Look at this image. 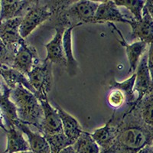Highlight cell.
<instances>
[{"mask_svg":"<svg viewBox=\"0 0 153 153\" xmlns=\"http://www.w3.org/2000/svg\"><path fill=\"white\" fill-rule=\"evenodd\" d=\"M100 4L90 0L74 2L65 10V15L71 26H80L83 23H93Z\"/></svg>","mask_w":153,"mask_h":153,"instance_id":"obj_5","label":"cell"},{"mask_svg":"<svg viewBox=\"0 0 153 153\" xmlns=\"http://www.w3.org/2000/svg\"><path fill=\"white\" fill-rule=\"evenodd\" d=\"M54 106L57 109L60 117H61L63 126V131L67 137L70 139V141L73 143L74 146V143L77 141V139L81 136V134L84 132L81 126L75 117H74L72 115L64 110L60 105L54 103Z\"/></svg>","mask_w":153,"mask_h":153,"instance_id":"obj_18","label":"cell"},{"mask_svg":"<svg viewBox=\"0 0 153 153\" xmlns=\"http://www.w3.org/2000/svg\"><path fill=\"white\" fill-rule=\"evenodd\" d=\"M27 76L31 85L35 89V95L48 96L53 84L52 63L41 60Z\"/></svg>","mask_w":153,"mask_h":153,"instance_id":"obj_4","label":"cell"},{"mask_svg":"<svg viewBox=\"0 0 153 153\" xmlns=\"http://www.w3.org/2000/svg\"><path fill=\"white\" fill-rule=\"evenodd\" d=\"M153 143V127L147 125L131 108L119 117V130L117 138L118 149L128 153H138Z\"/></svg>","mask_w":153,"mask_h":153,"instance_id":"obj_1","label":"cell"},{"mask_svg":"<svg viewBox=\"0 0 153 153\" xmlns=\"http://www.w3.org/2000/svg\"><path fill=\"white\" fill-rule=\"evenodd\" d=\"M106 102L110 107L116 110L123 107L124 104L128 105V100L126 94L123 91L115 87H110L106 96Z\"/></svg>","mask_w":153,"mask_h":153,"instance_id":"obj_27","label":"cell"},{"mask_svg":"<svg viewBox=\"0 0 153 153\" xmlns=\"http://www.w3.org/2000/svg\"><path fill=\"white\" fill-rule=\"evenodd\" d=\"M55 28V35L54 38L45 45L47 51L45 61H48L52 64L67 68V60L64 51L63 38L66 29L65 27L58 26Z\"/></svg>","mask_w":153,"mask_h":153,"instance_id":"obj_11","label":"cell"},{"mask_svg":"<svg viewBox=\"0 0 153 153\" xmlns=\"http://www.w3.org/2000/svg\"><path fill=\"white\" fill-rule=\"evenodd\" d=\"M17 153H34L32 151H25V152H17Z\"/></svg>","mask_w":153,"mask_h":153,"instance_id":"obj_33","label":"cell"},{"mask_svg":"<svg viewBox=\"0 0 153 153\" xmlns=\"http://www.w3.org/2000/svg\"><path fill=\"white\" fill-rule=\"evenodd\" d=\"M1 76L5 85L11 90L21 84L35 94V89L30 84L28 76L18 70L7 65H1Z\"/></svg>","mask_w":153,"mask_h":153,"instance_id":"obj_19","label":"cell"},{"mask_svg":"<svg viewBox=\"0 0 153 153\" xmlns=\"http://www.w3.org/2000/svg\"><path fill=\"white\" fill-rule=\"evenodd\" d=\"M4 131L7 136V147L3 153H17L31 150L28 140L25 139L24 133L16 126Z\"/></svg>","mask_w":153,"mask_h":153,"instance_id":"obj_20","label":"cell"},{"mask_svg":"<svg viewBox=\"0 0 153 153\" xmlns=\"http://www.w3.org/2000/svg\"><path fill=\"white\" fill-rule=\"evenodd\" d=\"M143 122L153 127V90L132 107Z\"/></svg>","mask_w":153,"mask_h":153,"instance_id":"obj_22","label":"cell"},{"mask_svg":"<svg viewBox=\"0 0 153 153\" xmlns=\"http://www.w3.org/2000/svg\"><path fill=\"white\" fill-rule=\"evenodd\" d=\"M39 2L36 1L23 17L20 26V34L23 38H26L37 27L52 17V9L48 2L44 5Z\"/></svg>","mask_w":153,"mask_h":153,"instance_id":"obj_3","label":"cell"},{"mask_svg":"<svg viewBox=\"0 0 153 153\" xmlns=\"http://www.w3.org/2000/svg\"><path fill=\"white\" fill-rule=\"evenodd\" d=\"M36 1H16V0H2L1 1V18L0 22L7 21L18 17H24L25 11L28 9Z\"/></svg>","mask_w":153,"mask_h":153,"instance_id":"obj_17","label":"cell"},{"mask_svg":"<svg viewBox=\"0 0 153 153\" xmlns=\"http://www.w3.org/2000/svg\"><path fill=\"white\" fill-rule=\"evenodd\" d=\"M148 65L153 80V42L149 45L148 51Z\"/></svg>","mask_w":153,"mask_h":153,"instance_id":"obj_28","label":"cell"},{"mask_svg":"<svg viewBox=\"0 0 153 153\" xmlns=\"http://www.w3.org/2000/svg\"><path fill=\"white\" fill-rule=\"evenodd\" d=\"M12 90L2 83V94H1V116H2V128L3 129L16 126L19 121L17 107L11 100L10 94Z\"/></svg>","mask_w":153,"mask_h":153,"instance_id":"obj_14","label":"cell"},{"mask_svg":"<svg viewBox=\"0 0 153 153\" xmlns=\"http://www.w3.org/2000/svg\"><path fill=\"white\" fill-rule=\"evenodd\" d=\"M40 101L44 110V121L41 133L49 136L63 132V126L61 117L57 109L51 104L48 96H36Z\"/></svg>","mask_w":153,"mask_h":153,"instance_id":"obj_7","label":"cell"},{"mask_svg":"<svg viewBox=\"0 0 153 153\" xmlns=\"http://www.w3.org/2000/svg\"><path fill=\"white\" fill-rule=\"evenodd\" d=\"M138 153H153V146H148L143 148V149H141Z\"/></svg>","mask_w":153,"mask_h":153,"instance_id":"obj_31","label":"cell"},{"mask_svg":"<svg viewBox=\"0 0 153 153\" xmlns=\"http://www.w3.org/2000/svg\"><path fill=\"white\" fill-rule=\"evenodd\" d=\"M10 98L17 107L19 120L42 132L44 110L36 95L20 84L12 90Z\"/></svg>","mask_w":153,"mask_h":153,"instance_id":"obj_2","label":"cell"},{"mask_svg":"<svg viewBox=\"0 0 153 153\" xmlns=\"http://www.w3.org/2000/svg\"><path fill=\"white\" fill-rule=\"evenodd\" d=\"M136 74L134 91L137 93L138 95L135 105L153 90V80L148 65V52L145 53L140 59Z\"/></svg>","mask_w":153,"mask_h":153,"instance_id":"obj_8","label":"cell"},{"mask_svg":"<svg viewBox=\"0 0 153 153\" xmlns=\"http://www.w3.org/2000/svg\"><path fill=\"white\" fill-rule=\"evenodd\" d=\"M108 25L110 26L113 27L114 31L120 35V39H118V42L123 47L125 48L127 58H128V61L129 64V69L128 74H133L136 73L135 71L137 69L140 59L142 58L143 54L146 52V51L148 44L142 42V41H138V42H133L132 44H129L123 35L121 31L113 23H108Z\"/></svg>","mask_w":153,"mask_h":153,"instance_id":"obj_9","label":"cell"},{"mask_svg":"<svg viewBox=\"0 0 153 153\" xmlns=\"http://www.w3.org/2000/svg\"><path fill=\"white\" fill-rule=\"evenodd\" d=\"M59 153H76V151H75L74 148L73 146H71L68 148L63 149L62 151L60 152Z\"/></svg>","mask_w":153,"mask_h":153,"instance_id":"obj_32","label":"cell"},{"mask_svg":"<svg viewBox=\"0 0 153 153\" xmlns=\"http://www.w3.org/2000/svg\"><path fill=\"white\" fill-rule=\"evenodd\" d=\"M136 73L132 74L130 77L125 80L123 82H118L115 79H112L110 82V87H115L124 93L128 100V109H131L135 106L136 98L135 97V91H134V86L136 82Z\"/></svg>","mask_w":153,"mask_h":153,"instance_id":"obj_23","label":"cell"},{"mask_svg":"<svg viewBox=\"0 0 153 153\" xmlns=\"http://www.w3.org/2000/svg\"><path fill=\"white\" fill-rule=\"evenodd\" d=\"M76 153H100V147L91 136V132H85L81 134L74 145Z\"/></svg>","mask_w":153,"mask_h":153,"instance_id":"obj_24","label":"cell"},{"mask_svg":"<svg viewBox=\"0 0 153 153\" xmlns=\"http://www.w3.org/2000/svg\"><path fill=\"white\" fill-rule=\"evenodd\" d=\"M40 61L35 48L25 43L19 47L12 68L28 76L34 67Z\"/></svg>","mask_w":153,"mask_h":153,"instance_id":"obj_12","label":"cell"},{"mask_svg":"<svg viewBox=\"0 0 153 153\" xmlns=\"http://www.w3.org/2000/svg\"><path fill=\"white\" fill-rule=\"evenodd\" d=\"M145 7L148 9L149 14L151 15L152 18L153 19V0H149V1H146V5Z\"/></svg>","mask_w":153,"mask_h":153,"instance_id":"obj_29","label":"cell"},{"mask_svg":"<svg viewBox=\"0 0 153 153\" xmlns=\"http://www.w3.org/2000/svg\"><path fill=\"white\" fill-rule=\"evenodd\" d=\"M78 25H74L70 27L64 34L63 44H64V51H65V57L67 60V71L70 76H75L80 71L79 64L74 56L73 48H72V31Z\"/></svg>","mask_w":153,"mask_h":153,"instance_id":"obj_21","label":"cell"},{"mask_svg":"<svg viewBox=\"0 0 153 153\" xmlns=\"http://www.w3.org/2000/svg\"><path fill=\"white\" fill-rule=\"evenodd\" d=\"M22 19L23 17L15 18L2 22L0 25L1 43L15 54H16L22 45L26 43L25 38L20 34V26Z\"/></svg>","mask_w":153,"mask_h":153,"instance_id":"obj_6","label":"cell"},{"mask_svg":"<svg viewBox=\"0 0 153 153\" xmlns=\"http://www.w3.org/2000/svg\"><path fill=\"white\" fill-rule=\"evenodd\" d=\"M16 126L26 136L31 151L34 153H51L50 146L43 134L38 131H33L29 126L20 120L16 123Z\"/></svg>","mask_w":153,"mask_h":153,"instance_id":"obj_16","label":"cell"},{"mask_svg":"<svg viewBox=\"0 0 153 153\" xmlns=\"http://www.w3.org/2000/svg\"><path fill=\"white\" fill-rule=\"evenodd\" d=\"M119 130V117H115V112L103 126L91 132V136L102 150L109 149L117 143Z\"/></svg>","mask_w":153,"mask_h":153,"instance_id":"obj_10","label":"cell"},{"mask_svg":"<svg viewBox=\"0 0 153 153\" xmlns=\"http://www.w3.org/2000/svg\"><path fill=\"white\" fill-rule=\"evenodd\" d=\"M118 148H117V145H115L114 146H113L112 148L109 149H104L101 150L100 153H117Z\"/></svg>","mask_w":153,"mask_h":153,"instance_id":"obj_30","label":"cell"},{"mask_svg":"<svg viewBox=\"0 0 153 153\" xmlns=\"http://www.w3.org/2000/svg\"><path fill=\"white\" fill-rule=\"evenodd\" d=\"M131 26V35L132 38H139L149 45L153 42V19L146 7L143 9V18L136 21L132 18L129 23Z\"/></svg>","mask_w":153,"mask_h":153,"instance_id":"obj_15","label":"cell"},{"mask_svg":"<svg viewBox=\"0 0 153 153\" xmlns=\"http://www.w3.org/2000/svg\"><path fill=\"white\" fill-rule=\"evenodd\" d=\"M115 4L117 6H124L133 16V19L136 21H140L143 18V9L146 1L144 0H115Z\"/></svg>","mask_w":153,"mask_h":153,"instance_id":"obj_26","label":"cell"},{"mask_svg":"<svg viewBox=\"0 0 153 153\" xmlns=\"http://www.w3.org/2000/svg\"><path fill=\"white\" fill-rule=\"evenodd\" d=\"M152 146H153V143H152Z\"/></svg>","mask_w":153,"mask_h":153,"instance_id":"obj_34","label":"cell"},{"mask_svg":"<svg viewBox=\"0 0 153 153\" xmlns=\"http://www.w3.org/2000/svg\"><path fill=\"white\" fill-rule=\"evenodd\" d=\"M131 19H127L118 9L114 1H103L100 4L93 23H113L122 22L129 25Z\"/></svg>","mask_w":153,"mask_h":153,"instance_id":"obj_13","label":"cell"},{"mask_svg":"<svg viewBox=\"0 0 153 153\" xmlns=\"http://www.w3.org/2000/svg\"><path fill=\"white\" fill-rule=\"evenodd\" d=\"M44 136L47 139L48 143L50 146L51 153H59L63 149L73 146V143L70 141V139L67 137L64 132Z\"/></svg>","mask_w":153,"mask_h":153,"instance_id":"obj_25","label":"cell"}]
</instances>
